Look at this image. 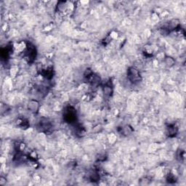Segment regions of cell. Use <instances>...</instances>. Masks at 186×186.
<instances>
[{"instance_id":"cell-7","label":"cell","mask_w":186,"mask_h":186,"mask_svg":"<svg viewBox=\"0 0 186 186\" xmlns=\"http://www.w3.org/2000/svg\"><path fill=\"white\" fill-rule=\"evenodd\" d=\"M10 50L7 47H6L5 48H2L1 50V57L2 60H7L10 56Z\"/></svg>"},{"instance_id":"cell-9","label":"cell","mask_w":186,"mask_h":186,"mask_svg":"<svg viewBox=\"0 0 186 186\" xmlns=\"http://www.w3.org/2000/svg\"><path fill=\"white\" fill-rule=\"evenodd\" d=\"M99 175H98V172H93L90 175V179H91L92 181H98L99 180Z\"/></svg>"},{"instance_id":"cell-8","label":"cell","mask_w":186,"mask_h":186,"mask_svg":"<svg viewBox=\"0 0 186 186\" xmlns=\"http://www.w3.org/2000/svg\"><path fill=\"white\" fill-rule=\"evenodd\" d=\"M177 132H178V129L174 125L169 126L168 127V134H169V137H173L177 134Z\"/></svg>"},{"instance_id":"cell-10","label":"cell","mask_w":186,"mask_h":186,"mask_svg":"<svg viewBox=\"0 0 186 186\" xmlns=\"http://www.w3.org/2000/svg\"><path fill=\"white\" fill-rule=\"evenodd\" d=\"M0 180H0V184H1V185H4V182H6V179L3 178V177H1V178H0Z\"/></svg>"},{"instance_id":"cell-6","label":"cell","mask_w":186,"mask_h":186,"mask_svg":"<svg viewBox=\"0 0 186 186\" xmlns=\"http://www.w3.org/2000/svg\"><path fill=\"white\" fill-rule=\"evenodd\" d=\"M103 93L107 97H110L113 93V88H112V86L110 84V81L106 83L103 87Z\"/></svg>"},{"instance_id":"cell-2","label":"cell","mask_w":186,"mask_h":186,"mask_svg":"<svg viewBox=\"0 0 186 186\" xmlns=\"http://www.w3.org/2000/svg\"><path fill=\"white\" fill-rule=\"evenodd\" d=\"M127 77L129 81L133 84H136L141 81V76L138 71L134 67L129 68L127 70Z\"/></svg>"},{"instance_id":"cell-4","label":"cell","mask_w":186,"mask_h":186,"mask_svg":"<svg viewBox=\"0 0 186 186\" xmlns=\"http://www.w3.org/2000/svg\"><path fill=\"white\" fill-rule=\"evenodd\" d=\"M27 56L30 62H33L37 57V50L36 47L31 44L27 45Z\"/></svg>"},{"instance_id":"cell-5","label":"cell","mask_w":186,"mask_h":186,"mask_svg":"<svg viewBox=\"0 0 186 186\" xmlns=\"http://www.w3.org/2000/svg\"><path fill=\"white\" fill-rule=\"evenodd\" d=\"M28 109L31 112H37L39 108V104L37 100H31L28 103Z\"/></svg>"},{"instance_id":"cell-1","label":"cell","mask_w":186,"mask_h":186,"mask_svg":"<svg viewBox=\"0 0 186 186\" xmlns=\"http://www.w3.org/2000/svg\"><path fill=\"white\" fill-rule=\"evenodd\" d=\"M63 118L67 123L73 124L76 121V112L73 107H67L64 111Z\"/></svg>"},{"instance_id":"cell-3","label":"cell","mask_w":186,"mask_h":186,"mask_svg":"<svg viewBox=\"0 0 186 186\" xmlns=\"http://www.w3.org/2000/svg\"><path fill=\"white\" fill-rule=\"evenodd\" d=\"M38 128L40 129L41 132H48L50 129L52 128V124L50 122L46 119H42L39 122Z\"/></svg>"}]
</instances>
